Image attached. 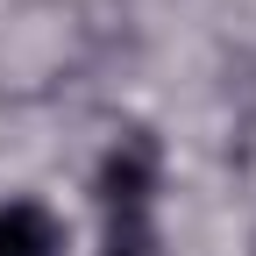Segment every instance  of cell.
Returning a JSON list of instances; mask_svg holds the SVG:
<instances>
[{"label": "cell", "instance_id": "cell-1", "mask_svg": "<svg viewBox=\"0 0 256 256\" xmlns=\"http://www.w3.org/2000/svg\"><path fill=\"white\" fill-rule=\"evenodd\" d=\"M92 200H100L107 214H150V200H156V142L142 136V128H128V136L100 156Z\"/></svg>", "mask_w": 256, "mask_h": 256}, {"label": "cell", "instance_id": "cell-2", "mask_svg": "<svg viewBox=\"0 0 256 256\" xmlns=\"http://www.w3.org/2000/svg\"><path fill=\"white\" fill-rule=\"evenodd\" d=\"M64 249V220L36 200H8L0 206V256H57Z\"/></svg>", "mask_w": 256, "mask_h": 256}, {"label": "cell", "instance_id": "cell-4", "mask_svg": "<svg viewBox=\"0 0 256 256\" xmlns=\"http://www.w3.org/2000/svg\"><path fill=\"white\" fill-rule=\"evenodd\" d=\"M249 256H256V242H249Z\"/></svg>", "mask_w": 256, "mask_h": 256}, {"label": "cell", "instance_id": "cell-3", "mask_svg": "<svg viewBox=\"0 0 256 256\" xmlns=\"http://www.w3.org/2000/svg\"><path fill=\"white\" fill-rule=\"evenodd\" d=\"M107 256H156V220L150 214H107Z\"/></svg>", "mask_w": 256, "mask_h": 256}]
</instances>
